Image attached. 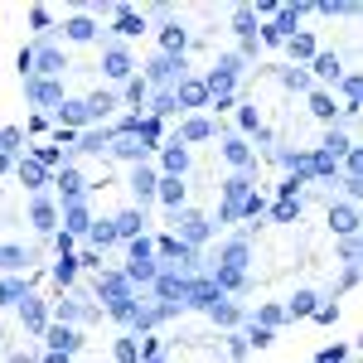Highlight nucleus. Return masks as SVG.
Segmentation results:
<instances>
[{"label": "nucleus", "instance_id": "nucleus-32", "mask_svg": "<svg viewBox=\"0 0 363 363\" xmlns=\"http://www.w3.org/2000/svg\"><path fill=\"white\" fill-rule=\"evenodd\" d=\"M73 277H78V257H58V262H54V281H58V286H68Z\"/></svg>", "mask_w": 363, "mask_h": 363}, {"label": "nucleus", "instance_id": "nucleus-45", "mask_svg": "<svg viewBox=\"0 0 363 363\" xmlns=\"http://www.w3.org/2000/svg\"><path fill=\"white\" fill-rule=\"evenodd\" d=\"M145 92H150V83H145V78H131V87H126V102H145Z\"/></svg>", "mask_w": 363, "mask_h": 363}, {"label": "nucleus", "instance_id": "nucleus-15", "mask_svg": "<svg viewBox=\"0 0 363 363\" xmlns=\"http://www.w3.org/2000/svg\"><path fill=\"white\" fill-rule=\"evenodd\" d=\"M15 174H20V184H25V189H44V184H49L44 165H34V160H20V165H15Z\"/></svg>", "mask_w": 363, "mask_h": 363}, {"label": "nucleus", "instance_id": "nucleus-26", "mask_svg": "<svg viewBox=\"0 0 363 363\" xmlns=\"http://www.w3.org/2000/svg\"><path fill=\"white\" fill-rule=\"evenodd\" d=\"M112 107H116L112 92H92V97H87V121H92V116H112Z\"/></svg>", "mask_w": 363, "mask_h": 363}, {"label": "nucleus", "instance_id": "nucleus-2", "mask_svg": "<svg viewBox=\"0 0 363 363\" xmlns=\"http://www.w3.org/2000/svg\"><path fill=\"white\" fill-rule=\"evenodd\" d=\"M174 223H179V233H184V247H194V242H203V238H208V218H203V213H194V208H184Z\"/></svg>", "mask_w": 363, "mask_h": 363}, {"label": "nucleus", "instance_id": "nucleus-4", "mask_svg": "<svg viewBox=\"0 0 363 363\" xmlns=\"http://www.w3.org/2000/svg\"><path fill=\"white\" fill-rule=\"evenodd\" d=\"M29 102H39V107H54V102H63V87L54 83V78H29Z\"/></svg>", "mask_w": 363, "mask_h": 363}, {"label": "nucleus", "instance_id": "nucleus-39", "mask_svg": "<svg viewBox=\"0 0 363 363\" xmlns=\"http://www.w3.org/2000/svg\"><path fill=\"white\" fill-rule=\"evenodd\" d=\"M126 281H155V262H131L126 267Z\"/></svg>", "mask_w": 363, "mask_h": 363}, {"label": "nucleus", "instance_id": "nucleus-34", "mask_svg": "<svg viewBox=\"0 0 363 363\" xmlns=\"http://www.w3.org/2000/svg\"><path fill=\"white\" fill-rule=\"evenodd\" d=\"M286 44H291V54H296V58H315V39H310V34H291Z\"/></svg>", "mask_w": 363, "mask_h": 363}, {"label": "nucleus", "instance_id": "nucleus-19", "mask_svg": "<svg viewBox=\"0 0 363 363\" xmlns=\"http://www.w3.org/2000/svg\"><path fill=\"white\" fill-rule=\"evenodd\" d=\"M155 184H160V179H155V169L136 165V174H131V189H136V199H140V203H145V199L155 194Z\"/></svg>", "mask_w": 363, "mask_h": 363}, {"label": "nucleus", "instance_id": "nucleus-13", "mask_svg": "<svg viewBox=\"0 0 363 363\" xmlns=\"http://www.w3.org/2000/svg\"><path fill=\"white\" fill-rule=\"evenodd\" d=\"M20 320H25V330H29V335H44V301L25 296V306H20Z\"/></svg>", "mask_w": 363, "mask_h": 363}, {"label": "nucleus", "instance_id": "nucleus-18", "mask_svg": "<svg viewBox=\"0 0 363 363\" xmlns=\"http://www.w3.org/2000/svg\"><path fill=\"white\" fill-rule=\"evenodd\" d=\"M160 44H165V58H174V54H184L189 34H184L179 25H165V29H160Z\"/></svg>", "mask_w": 363, "mask_h": 363}, {"label": "nucleus", "instance_id": "nucleus-44", "mask_svg": "<svg viewBox=\"0 0 363 363\" xmlns=\"http://www.w3.org/2000/svg\"><path fill=\"white\" fill-rule=\"evenodd\" d=\"M277 218H281V223L301 218V199H281V203H277Z\"/></svg>", "mask_w": 363, "mask_h": 363}, {"label": "nucleus", "instance_id": "nucleus-48", "mask_svg": "<svg viewBox=\"0 0 363 363\" xmlns=\"http://www.w3.org/2000/svg\"><path fill=\"white\" fill-rule=\"evenodd\" d=\"M34 165H58V150L54 145H39V150H34Z\"/></svg>", "mask_w": 363, "mask_h": 363}, {"label": "nucleus", "instance_id": "nucleus-46", "mask_svg": "<svg viewBox=\"0 0 363 363\" xmlns=\"http://www.w3.org/2000/svg\"><path fill=\"white\" fill-rule=\"evenodd\" d=\"M107 140H112L107 131H87V136H83V150H92V155H97V150H102Z\"/></svg>", "mask_w": 363, "mask_h": 363}, {"label": "nucleus", "instance_id": "nucleus-42", "mask_svg": "<svg viewBox=\"0 0 363 363\" xmlns=\"http://www.w3.org/2000/svg\"><path fill=\"white\" fill-rule=\"evenodd\" d=\"M20 296H25V281H0V306H10Z\"/></svg>", "mask_w": 363, "mask_h": 363}, {"label": "nucleus", "instance_id": "nucleus-33", "mask_svg": "<svg viewBox=\"0 0 363 363\" xmlns=\"http://www.w3.org/2000/svg\"><path fill=\"white\" fill-rule=\"evenodd\" d=\"M116 155H126V160H140L145 155V145L136 136H116Z\"/></svg>", "mask_w": 363, "mask_h": 363}, {"label": "nucleus", "instance_id": "nucleus-25", "mask_svg": "<svg viewBox=\"0 0 363 363\" xmlns=\"http://www.w3.org/2000/svg\"><path fill=\"white\" fill-rule=\"evenodd\" d=\"M155 194L165 199L169 208H179V203H184V184H179V179H169V174H165V179L155 184Z\"/></svg>", "mask_w": 363, "mask_h": 363}, {"label": "nucleus", "instance_id": "nucleus-49", "mask_svg": "<svg viewBox=\"0 0 363 363\" xmlns=\"http://www.w3.org/2000/svg\"><path fill=\"white\" fill-rule=\"evenodd\" d=\"M320 363H344V344H335V349H325V354H320Z\"/></svg>", "mask_w": 363, "mask_h": 363}, {"label": "nucleus", "instance_id": "nucleus-9", "mask_svg": "<svg viewBox=\"0 0 363 363\" xmlns=\"http://www.w3.org/2000/svg\"><path fill=\"white\" fill-rule=\"evenodd\" d=\"M87 228H92V218H87L83 203H63V233L78 238V233H87Z\"/></svg>", "mask_w": 363, "mask_h": 363}, {"label": "nucleus", "instance_id": "nucleus-38", "mask_svg": "<svg viewBox=\"0 0 363 363\" xmlns=\"http://www.w3.org/2000/svg\"><path fill=\"white\" fill-rule=\"evenodd\" d=\"M155 257V242L150 238H131V262H150Z\"/></svg>", "mask_w": 363, "mask_h": 363}, {"label": "nucleus", "instance_id": "nucleus-14", "mask_svg": "<svg viewBox=\"0 0 363 363\" xmlns=\"http://www.w3.org/2000/svg\"><path fill=\"white\" fill-rule=\"evenodd\" d=\"M140 228H145V213H140V208H126V213L112 223V233L116 238H140Z\"/></svg>", "mask_w": 363, "mask_h": 363}, {"label": "nucleus", "instance_id": "nucleus-8", "mask_svg": "<svg viewBox=\"0 0 363 363\" xmlns=\"http://www.w3.org/2000/svg\"><path fill=\"white\" fill-rule=\"evenodd\" d=\"M58 194H63V203H83V174L78 169H58Z\"/></svg>", "mask_w": 363, "mask_h": 363}, {"label": "nucleus", "instance_id": "nucleus-5", "mask_svg": "<svg viewBox=\"0 0 363 363\" xmlns=\"http://www.w3.org/2000/svg\"><path fill=\"white\" fill-rule=\"evenodd\" d=\"M63 68H68V58L58 54V49H49V44H44V49H34V73H39V78H58Z\"/></svg>", "mask_w": 363, "mask_h": 363}, {"label": "nucleus", "instance_id": "nucleus-24", "mask_svg": "<svg viewBox=\"0 0 363 363\" xmlns=\"http://www.w3.org/2000/svg\"><path fill=\"white\" fill-rule=\"evenodd\" d=\"M179 102H184V107H203V102H208V87L199 83H179Z\"/></svg>", "mask_w": 363, "mask_h": 363}, {"label": "nucleus", "instance_id": "nucleus-53", "mask_svg": "<svg viewBox=\"0 0 363 363\" xmlns=\"http://www.w3.org/2000/svg\"><path fill=\"white\" fill-rule=\"evenodd\" d=\"M10 363H34V359H29V354H15V359H10Z\"/></svg>", "mask_w": 363, "mask_h": 363}, {"label": "nucleus", "instance_id": "nucleus-11", "mask_svg": "<svg viewBox=\"0 0 363 363\" xmlns=\"http://www.w3.org/2000/svg\"><path fill=\"white\" fill-rule=\"evenodd\" d=\"M184 169H189V150H184L179 140H169V145H165V174H169V179H179Z\"/></svg>", "mask_w": 363, "mask_h": 363}, {"label": "nucleus", "instance_id": "nucleus-31", "mask_svg": "<svg viewBox=\"0 0 363 363\" xmlns=\"http://www.w3.org/2000/svg\"><path fill=\"white\" fill-rule=\"evenodd\" d=\"M63 29H68V39H78V44H87V39H92V29H97V25H92L87 15H78V20H68Z\"/></svg>", "mask_w": 363, "mask_h": 363}, {"label": "nucleus", "instance_id": "nucleus-43", "mask_svg": "<svg viewBox=\"0 0 363 363\" xmlns=\"http://www.w3.org/2000/svg\"><path fill=\"white\" fill-rule=\"evenodd\" d=\"M213 320H218V325H238V306H233V301H218V306H213Z\"/></svg>", "mask_w": 363, "mask_h": 363}, {"label": "nucleus", "instance_id": "nucleus-22", "mask_svg": "<svg viewBox=\"0 0 363 363\" xmlns=\"http://www.w3.org/2000/svg\"><path fill=\"white\" fill-rule=\"evenodd\" d=\"M315 73H320L325 83H339V78H344V68H339L335 54H315Z\"/></svg>", "mask_w": 363, "mask_h": 363}, {"label": "nucleus", "instance_id": "nucleus-17", "mask_svg": "<svg viewBox=\"0 0 363 363\" xmlns=\"http://www.w3.org/2000/svg\"><path fill=\"white\" fill-rule=\"evenodd\" d=\"M169 78H184V63L179 58H155L150 63V83H169Z\"/></svg>", "mask_w": 363, "mask_h": 363}, {"label": "nucleus", "instance_id": "nucleus-36", "mask_svg": "<svg viewBox=\"0 0 363 363\" xmlns=\"http://www.w3.org/2000/svg\"><path fill=\"white\" fill-rule=\"evenodd\" d=\"M252 25H257V10H247V5H242V10L233 15V29H238L242 39H252Z\"/></svg>", "mask_w": 363, "mask_h": 363}, {"label": "nucleus", "instance_id": "nucleus-23", "mask_svg": "<svg viewBox=\"0 0 363 363\" xmlns=\"http://www.w3.org/2000/svg\"><path fill=\"white\" fill-rule=\"evenodd\" d=\"M140 29H145V20H140L136 10H116V34H126V39H136Z\"/></svg>", "mask_w": 363, "mask_h": 363}, {"label": "nucleus", "instance_id": "nucleus-16", "mask_svg": "<svg viewBox=\"0 0 363 363\" xmlns=\"http://www.w3.org/2000/svg\"><path fill=\"white\" fill-rule=\"evenodd\" d=\"M184 286H189L184 277H155V291H160V296L169 301V310H174L179 301H184Z\"/></svg>", "mask_w": 363, "mask_h": 363}, {"label": "nucleus", "instance_id": "nucleus-20", "mask_svg": "<svg viewBox=\"0 0 363 363\" xmlns=\"http://www.w3.org/2000/svg\"><path fill=\"white\" fill-rule=\"evenodd\" d=\"M20 267H29V252L15 247V242H5V247H0V272H20Z\"/></svg>", "mask_w": 363, "mask_h": 363}, {"label": "nucleus", "instance_id": "nucleus-3", "mask_svg": "<svg viewBox=\"0 0 363 363\" xmlns=\"http://www.w3.org/2000/svg\"><path fill=\"white\" fill-rule=\"evenodd\" d=\"M184 301L199 306V310H213L223 296H218V286H213V281H189V286H184Z\"/></svg>", "mask_w": 363, "mask_h": 363}, {"label": "nucleus", "instance_id": "nucleus-10", "mask_svg": "<svg viewBox=\"0 0 363 363\" xmlns=\"http://www.w3.org/2000/svg\"><path fill=\"white\" fill-rule=\"evenodd\" d=\"M78 344H83V339H78V330H68V325H54V330H49V349H54V354H63V359H68Z\"/></svg>", "mask_w": 363, "mask_h": 363}, {"label": "nucleus", "instance_id": "nucleus-30", "mask_svg": "<svg viewBox=\"0 0 363 363\" xmlns=\"http://www.w3.org/2000/svg\"><path fill=\"white\" fill-rule=\"evenodd\" d=\"M310 112L320 116V121H335V97H330V92H315V97H310Z\"/></svg>", "mask_w": 363, "mask_h": 363}, {"label": "nucleus", "instance_id": "nucleus-28", "mask_svg": "<svg viewBox=\"0 0 363 363\" xmlns=\"http://www.w3.org/2000/svg\"><path fill=\"white\" fill-rule=\"evenodd\" d=\"M218 267H233V272H242L247 267V242H228L223 247V262Z\"/></svg>", "mask_w": 363, "mask_h": 363}, {"label": "nucleus", "instance_id": "nucleus-40", "mask_svg": "<svg viewBox=\"0 0 363 363\" xmlns=\"http://www.w3.org/2000/svg\"><path fill=\"white\" fill-rule=\"evenodd\" d=\"M87 238H92V242H97V247H107V242H116L112 223H92V228H87Z\"/></svg>", "mask_w": 363, "mask_h": 363}, {"label": "nucleus", "instance_id": "nucleus-12", "mask_svg": "<svg viewBox=\"0 0 363 363\" xmlns=\"http://www.w3.org/2000/svg\"><path fill=\"white\" fill-rule=\"evenodd\" d=\"M330 228L354 238V228H359V213H354V203H335V208H330Z\"/></svg>", "mask_w": 363, "mask_h": 363}, {"label": "nucleus", "instance_id": "nucleus-37", "mask_svg": "<svg viewBox=\"0 0 363 363\" xmlns=\"http://www.w3.org/2000/svg\"><path fill=\"white\" fill-rule=\"evenodd\" d=\"M315 291H296V301H291V315H315Z\"/></svg>", "mask_w": 363, "mask_h": 363}, {"label": "nucleus", "instance_id": "nucleus-47", "mask_svg": "<svg viewBox=\"0 0 363 363\" xmlns=\"http://www.w3.org/2000/svg\"><path fill=\"white\" fill-rule=\"evenodd\" d=\"M281 315H286L281 306H262V330H272V325H281Z\"/></svg>", "mask_w": 363, "mask_h": 363}, {"label": "nucleus", "instance_id": "nucleus-1", "mask_svg": "<svg viewBox=\"0 0 363 363\" xmlns=\"http://www.w3.org/2000/svg\"><path fill=\"white\" fill-rule=\"evenodd\" d=\"M97 296H102L107 306H121V301H131V281L121 277V272H102V277H97Z\"/></svg>", "mask_w": 363, "mask_h": 363}, {"label": "nucleus", "instance_id": "nucleus-51", "mask_svg": "<svg viewBox=\"0 0 363 363\" xmlns=\"http://www.w3.org/2000/svg\"><path fill=\"white\" fill-rule=\"evenodd\" d=\"M286 83H291V87H310V78L301 73V68H291V73H286Z\"/></svg>", "mask_w": 363, "mask_h": 363}, {"label": "nucleus", "instance_id": "nucleus-7", "mask_svg": "<svg viewBox=\"0 0 363 363\" xmlns=\"http://www.w3.org/2000/svg\"><path fill=\"white\" fill-rule=\"evenodd\" d=\"M131 68H136V63H131L126 49H107V54H102V73H107V78H131Z\"/></svg>", "mask_w": 363, "mask_h": 363}, {"label": "nucleus", "instance_id": "nucleus-50", "mask_svg": "<svg viewBox=\"0 0 363 363\" xmlns=\"http://www.w3.org/2000/svg\"><path fill=\"white\" fill-rule=\"evenodd\" d=\"M29 20H34V29H49V10L39 5V10H29Z\"/></svg>", "mask_w": 363, "mask_h": 363}, {"label": "nucleus", "instance_id": "nucleus-6", "mask_svg": "<svg viewBox=\"0 0 363 363\" xmlns=\"http://www.w3.org/2000/svg\"><path fill=\"white\" fill-rule=\"evenodd\" d=\"M29 223L39 228V233H54L58 228V208L49 203V199H34V203H29Z\"/></svg>", "mask_w": 363, "mask_h": 363}, {"label": "nucleus", "instance_id": "nucleus-52", "mask_svg": "<svg viewBox=\"0 0 363 363\" xmlns=\"http://www.w3.org/2000/svg\"><path fill=\"white\" fill-rule=\"evenodd\" d=\"M5 169H10V155H5V150H0V174H5Z\"/></svg>", "mask_w": 363, "mask_h": 363}, {"label": "nucleus", "instance_id": "nucleus-35", "mask_svg": "<svg viewBox=\"0 0 363 363\" xmlns=\"http://www.w3.org/2000/svg\"><path fill=\"white\" fill-rule=\"evenodd\" d=\"M116 363H140V344L136 339H116Z\"/></svg>", "mask_w": 363, "mask_h": 363}, {"label": "nucleus", "instance_id": "nucleus-21", "mask_svg": "<svg viewBox=\"0 0 363 363\" xmlns=\"http://www.w3.org/2000/svg\"><path fill=\"white\" fill-rule=\"evenodd\" d=\"M58 121H63V131H68V126H83L87 121V102H58Z\"/></svg>", "mask_w": 363, "mask_h": 363}, {"label": "nucleus", "instance_id": "nucleus-41", "mask_svg": "<svg viewBox=\"0 0 363 363\" xmlns=\"http://www.w3.org/2000/svg\"><path fill=\"white\" fill-rule=\"evenodd\" d=\"M92 310H83L78 301H58V320H87Z\"/></svg>", "mask_w": 363, "mask_h": 363}, {"label": "nucleus", "instance_id": "nucleus-27", "mask_svg": "<svg viewBox=\"0 0 363 363\" xmlns=\"http://www.w3.org/2000/svg\"><path fill=\"white\" fill-rule=\"evenodd\" d=\"M223 155L233 160V165H252V150H247V140H238V136H228V140H223Z\"/></svg>", "mask_w": 363, "mask_h": 363}, {"label": "nucleus", "instance_id": "nucleus-54", "mask_svg": "<svg viewBox=\"0 0 363 363\" xmlns=\"http://www.w3.org/2000/svg\"><path fill=\"white\" fill-rule=\"evenodd\" d=\"M44 363H68V359H63V354H49V359H44Z\"/></svg>", "mask_w": 363, "mask_h": 363}, {"label": "nucleus", "instance_id": "nucleus-29", "mask_svg": "<svg viewBox=\"0 0 363 363\" xmlns=\"http://www.w3.org/2000/svg\"><path fill=\"white\" fill-rule=\"evenodd\" d=\"M213 136V126L203 121V116H194V121H184V131H179V140H208Z\"/></svg>", "mask_w": 363, "mask_h": 363}]
</instances>
